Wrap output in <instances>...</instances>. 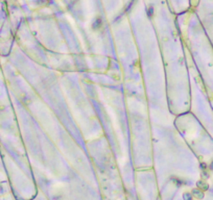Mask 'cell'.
Masks as SVG:
<instances>
[{
    "label": "cell",
    "instance_id": "1",
    "mask_svg": "<svg viewBox=\"0 0 213 200\" xmlns=\"http://www.w3.org/2000/svg\"><path fill=\"white\" fill-rule=\"evenodd\" d=\"M192 195H193L195 198H197V199H202V198H204V193H203L202 190H199V189L193 190V191H192Z\"/></svg>",
    "mask_w": 213,
    "mask_h": 200
},
{
    "label": "cell",
    "instance_id": "2",
    "mask_svg": "<svg viewBox=\"0 0 213 200\" xmlns=\"http://www.w3.org/2000/svg\"><path fill=\"white\" fill-rule=\"evenodd\" d=\"M197 188H199V190H202V191H207L208 184L205 182V181L199 180V181H197Z\"/></svg>",
    "mask_w": 213,
    "mask_h": 200
},
{
    "label": "cell",
    "instance_id": "3",
    "mask_svg": "<svg viewBox=\"0 0 213 200\" xmlns=\"http://www.w3.org/2000/svg\"><path fill=\"white\" fill-rule=\"evenodd\" d=\"M184 199L185 200H192V197H191V195L189 194V193H186V194L184 195Z\"/></svg>",
    "mask_w": 213,
    "mask_h": 200
},
{
    "label": "cell",
    "instance_id": "4",
    "mask_svg": "<svg viewBox=\"0 0 213 200\" xmlns=\"http://www.w3.org/2000/svg\"><path fill=\"white\" fill-rule=\"evenodd\" d=\"M210 167H211V169H213V161L211 163V165H210Z\"/></svg>",
    "mask_w": 213,
    "mask_h": 200
}]
</instances>
